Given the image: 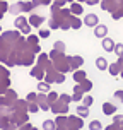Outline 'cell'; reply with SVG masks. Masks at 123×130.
<instances>
[{
	"mask_svg": "<svg viewBox=\"0 0 123 130\" xmlns=\"http://www.w3.org/2000/svg\"><path fill=\"white\" fill-rule=\"evenodd\" d=\"M106 32H108V27L103 26V24H99V26L94 27V34H96L97 38H104V36H106Z\"/></svg>",
	"mask_w": 123,
	"mask_h": 130,
	"instance_id": "1",
	"label": "cell"
},
{
	"mask_svg": "<svg viewBox=\"0 0 123 130\" xmlns=\"http://www.w3.org/2000/svg\"><path fill=\"white\" fill-rule=\"evenodd\" d=\"M84 22L87 24V26H96V24H97V17L94 15V14H89V15H85Z\"/></svg>",
	"mask_w": 123,
	"mask_h": 130,
	"instance_id": "2",
	"label": "cell"
},
{
	"mask_svg": "<svg viewBox=\"0 0 123 130\" xmlns=\"http://www.w3.org/2000/svg\"><path fill=\"white\" fill-rule=\"evenodd\" d=\"M103 111L106 113V115H113V113L116 111V106H113L111 103H104L103 104Z\"/></svg>",
	"mask_w": 123,
	"mask_h": 130,
	"instance_id": "3",
	"label": "cell"
},
{
	"mask_svg": "<svg viewBox=\"0 0 123 130\" xmlns=\"http://www.w3.org/2000/svg\"><path fill=\"white\" fill-rule=\"evenodd\" d=\"M96 67L99 69V70H106V69H108V62H106V58H101V57H99V58L96 60Z\"/></svg>",
	"mask_w": 123,
	"mask_h": 130,
	"instance_id": "4",
	"label": "cell"
},
{
	"mask_svg": "<svg viewBox=\"0 0 123 130\" xmlns=\"http://www.w3.org/2000/svg\"><path fill=\"white\" fill-rule=\"evenodd\" d=\"M103 46H104V50H106V52H113V50H115V43H113L110 38H106L103 41Z\"/></svg>",
	"mask_w": 123,
	"mask_h": 130,
	"instance_id": "5",
	"label": "cell"
},
{
	"mask_svg": "<svg viewBox=\"0 0 123 130\" xmlns=\"http://www.w3.org/2000/svg\"><path fill=\"white\" fill-rule=\"evenodd\" d=\"M113 52L116 53L118 57H123V45H121V43H118V45H115V50H113Z\"/></svg>",
	"mask_w": 123,
	"mask_h": 130,
	"instance_id": "6",
	"label": "cell"
},
{
	"mask_svg": "<svg viewBox=\"0 0 123 130\" xmlns=\"http://www.w3.org/2000/svg\"><path fill=\"white\" fill-rule=\"evenodd\" d=\"M38 89H39V91H43V92H48V91H50V86H48V84H45V82H39V84H38Z\"/></svg>",
	"mask_w": 123,
	"mask_h": 130,
	"instance_id": "7",
	"label": "cell"
},
{
	"mask_svg": "<svg viewBox=\"0 0 123 130\" xmlns=\"http://www.w3.org/2000/svg\"><path fill=\"white\" fill-rule=\"evenodd\" d=\"M89 128L91 130H101V123H99V122H91Z\"/></svg>",
	"mask_w": 123,
	"mask_h": 130,
	"instance_id": "8",
	"label": "cell"
},
{
	"mask_svg": "<svg viewBox=\"0 0 123 130\" xmlns=\"http://www.w3.org/2000/svg\"><path fill=\"white\" fill-rule=\"evenodd\" d=\"M79 115L87 117V115H89V110H87V108H84V106H80V108H79Z\"/></svg>",
	"mask_w": 123,
	"mask_h": 130,
	"instance_id": "9",
	"label": "cell"
},
{
	"mask_svg": "<svg viewBox=\"0 0 123 130\" xmlns=\"http://www.w3.org/2000/svg\"><path fill=\"white\" fill-rule=\"evenodd\" d=\"M24 24H26V21L22 19V17H19V19L15 21V26H17V27H19V26H24Z\"/></svg>",
	"mask_w": 123,
	"mask_h": 130,
	"instance_id": "10",
	"label": "cell"
},
{
	"mask_svg": "<svg viewBox=\"0 0 123 130\" xmlns=\"http://www.w3.org/2000/svg\"><path fill=\"white\" fill-rule=\"evenodd\" d=\"M39 36H41V38H48V36H50V31H45V29H43V31H39Z\"/></svg>",
	"mask_w": 123,
	"mask_h": 130,
	"instance_id": "11",
	"label": "cell"
},
{
	"mask_svg": "<svg viewBox=\"0 0 123 130\" xmlns=\"http://www.w3.org/2000/svg\"><path fill=\"white\" fill-rule=\"evenodd\" d=\"M84 79V72H77L75 74V80H82Z\"/></svg>",
	"mask_w": 123,
	"mask_h": 130,
	"instance_id": "12",
	"label": "cell"
},
{
	"mask_svg": "<svg viewBox=\"0 0 123 130\" xmlns=\"http://www.w3.org/2000/svg\"><path fill=\"white\" fill-rule=\"evenodd\" d=\"M91 103H92V98H91V96L84 98V104H85V106H89V104H91Z\"/></svg>",
	"mask_w": 123,
	"mask_h": 130,
	"instance_id": "13",
	"label": "cell"
},
{
	"mask_svg": "<svg viewBox=\"0 0 123 130\" xmlns=\"http://www.w3.org/2000/svg\"><path fill=\"white\" fill-rule=\"evenodd\" d=\"M115 96L120 99V101H123V91H118V92H115Z\"/></svg>",
	"mask_w": 123,
	"mask_h": 130,
	"instance_id": "14",
	"label": "cell"
},
{
	"mask_svg": "<svg viewBox=\"0 0 123 130\" xmlns=\"http://www.w3.org/2000/svg\"><path fill=\"white\" fill-rule=\"evenodd\" d=\"M72 10H74L75 14H80V12H82V10H80V7H79V5H74V7H72Z\"/></svg>",
	"mask_w": 123,
	"mask_h": 130,
	"instance_id": "15",
	"label": "cell"
},
{
	"mask_svg": "<svg viewBox=\"0 0 123 130\" xmlns=\"http://www.w3.org/2000/svg\"><path fill=\"white\" fill-rule=\"evenodd\" d=\"M118 63H115L113 65V67H111V74H113V75H115V74H118V67H116Z\"/></svg>",
	"mask_w": 123,
	"mask_h": 130,
	"instance_id": "16",
	"label": "cell"
},
{
	"mask_svg": "<svg viewBox=\"0 0 123 130\" xmlns=\"http://www.w3.org/2000/svg\"><path fill=\"white\" fill-rule=\"evenodd\" d=\"M55 48H57V50H63L65 45H63V43H55Z\"/></svg>",
	"mask_w": 123,
	"mask_h": 130,
	"instance_id": "17",
	"label": "cell"
},
{
	"mask_svg": "<svg viewBox=\"0 0 123 130\" xmlns=\"http://www.w3.org/2000/svg\"><path fill=\"white\" fill-rule=\"evenodd\" d=\"M115 120H116V122H121V123H123V117H121V115H118V117H115Z\"/></svg>",
	"mask_w": 123,
	"mask_h": 130,
	"instance_id": "18",
	"label": "cell"
},
{
	"mask_svg": "<svg viewBox=\"0 0 123 130\" xmlns=\"http://www.w3.org/2000/svg\"><path fill=\"white\" fill-rule=\"evenodd\" d=\"M106 130H115V127H108V128H106Z\"/></svg>",
	"mask_w": 123,
	"mask_h": 130,
	"instance_id": "19",
	"label": "cell"
}]
</instances>
